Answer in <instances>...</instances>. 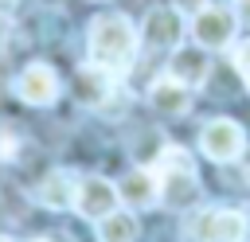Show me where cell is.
Instances as JSON below:
<instances>
[{"instance_id":"17","label":"cell","mask_w":250,"mask_h":242,"mask_svg":"<svg viewBox=\"0 0 250 242\" xmlns=\"http://www.w3.org/2000/svg\"><path fill=\"white\" fill-rule=\"evenodd\" d=\"M203 4H207V0H172V8H180V12H191V16H195Z\"/></svg>"},{"instance_id":"9","label":"cell","mask_w":250,"mask_h":242,"mask_svg":"<svg viewBox=\"0 0 250 242\" xmlns=\"http://www.w3.org/2000/svg\"><path fill=\"white\" fill-rule=\"evenodd\" d=\"M16 94H20V101H27V105H51V101L59 98V74H55L47 62H31V66L20 70Z\"/></svg>"},{"instance_id":"19","label":"cell","mask_w":250,"mask_h":242,"mask_svg":"<svg viewBox=\"0 0 250 242\" xmlns=\"http://www.w3.org/2000/svg\"><path fill=\"white\" fill-rule=\"evenodd\" d=\"M0 242H12V238H4V234H0Z\"/></svg>"},{"instance_id":"12","label":"cell","mask_w":250,"mask_h":242,"mask_svg":"<svg viewBox=\"0 0 250 242\" xmlns=\"http://www.w3.org/2000/svg\"><path fill=\"white\" fill-rule=\"evenodd\" d=\"M148 101H152V109L164 113V117H184V113L191 109V90H188L184 82H176L172 74H164V78L152 82Z\"/></svg>"},{"instance_id":"16","label":"cell","mask_w":250,"mask_h":242,"mask_svg":"<svg viewBox=\"0 0 250 242\" xmlns=\"http://www.w3.org/2000/svg\"><path fill=\"white\" fill-rule=\"evenodd\" d=\"M234 70H238V74H242V78L250 82V39L234 47Z\"/></svg>"},{"instance_id":"14","label":"cell","mask_w":250,"mask_h":242,"mask_svg":"<svg viewBox=\"0 0 250 242\" xmlns=\"http://www.w3.org/2000/svg\"><path fill=\"white\" fill-rule=\"evenodd\" d=\"M141 226H137V215L129 211H109L105 219H98V242H137Z\"/></svg>"},{"instance_id":"6","label":"cell","mask_w":250,"mask_h":242,"mask_svg":"<svg viewBox=\"0 0 250 242\" xmlns=\"http://www.w3.org/2000/svg\"><path fill=\"white\" fill-rule=\"evenodd\" d=\"M117 203H121L117 183H109L105 176H86V180H78V187H74V211H78L82 219H90V222H98V219H105L109 211H117Z\"/></svg>"},{"instance_id":"7","label":"cell","mask_w":250,"mask_h":242,"mask_svg":"<svg viewBox=\"0 0 250 242\" xmlns=\"http://www.w3.org/2000/svg\"><path fill=\"white\" fill-rule=\"evenodd\" d=\"M141 39H145V47H152V51H176L180 39H184V12H180V8H152V12L145 16Z\"/></svg>"},{"instance_id":"8","label":"cell","mask_w":250,"mask_h":242,"mask_svg":"<svg viewBox=\"0 0 250 242\" xmlns=\"http://www.w3.org/2000/svg\"><path fill=\"white\" fill-rule=\"evenodd\" d=\"M70 94H74L78 105L98 109V105H105V98L113 94V74H109L105 66H98V62H86V66L74 70V78H70Z\"/></svg>"},{"instance_id":"4","label":"cell","mask_w":250,"mask_h":242,"mask_svg":"<svg viewBox=\"0 0 250 242\" xmlns=\"http://www.w3.org/2000/svg\"><path fill=\"white\" fill-rule=\"evenodd\" d=\"M199 148H203L207 160H215V164H230V160L242 156V148H246V133H242L238 121H230V117H215V121L203 125V133H199Z\"/></svg>"},{"instance_id":"2","label":"cell","mask_w":250,"mask_h":242,"mask_svg":"<svg viewBox=\"0 0 250 242\" xmlns=\"http://www.w3.org/2000/svg\"><path fill=\"white\" fill-rule=\"evenodd\" d=\"M152 172L160 180V203L168 207H184L195 191H199V180H195V160L176 148V144H164L160 156L152 160Z\"/></svg>"},{"instance_id":"11","label":"cell","mask_w":250,"mask_h":242,"mask_svg":"<svg viewBox=\"0 0 250 242\" xmlns=\"http://www.w3.org/2000/svg\"><path fill=\"white\" fill-rule=\"evenodd\" d=\"M117 195L125 199V207H137V211H148V207H156L160 203V180H156V172L152 168H133L121 183H117Z\"/></svg>"},{"instance_id":"3","label":"cell","mask_w":250,"mask_h":242,"mask_svg":"<svg viewBox=\"0 0 250 242\" xmlns=\"http://www.w3.org/2000/svg\"><path fill=\"white\" fill-rule=\"evenodd\" d=\"M246 230H250V219L234 207H207V211H195L188 222L191 242H242Z\"/></svg>"},{"instance_id":"5","label":"cell","mask_w":250,"mask_h":242,"mask_svg":"<svg viewBox=\"0 0 250 242\" xmlns=\"http://www.w3.org/2000/svg\"><path fill=\"white\" fill-rule=\"evenodd\" d=\"M234 12L230 8H215V4H203L195 16H191V35L203 51H223L230 39H234Z\"/></svg>"},{"instance_id":"1","label":"cell","mask_w":250,"mask_h":242,"mask_svg":"<svg viewBox=\"0 0 250 242\" xmlns=\"http://www.w3.org/2000/svg\"><path fill=\"white\" fill-rule=\"evenodd\" d=\"M86 47H90V62L105 66L109 74H125L137 59V31L125 16L105 12L90 23L86 31Z\"/></svg>"},{"instance_id":"15","label":"cell","mask_w":250,"mask_h":242,"mask_svg":"<svg viewBox=\"0 0 250 242\" xmlns=\"http://www.w3.org/2000/svg\"><path fill=\"white\" fill-rule=\"evenodd\" d=\"M16 152H20V137L4 125V129H0V160H12Z\"/></svg>"},{"instance_id":"20","label":"cell","mask_w":250,"mask_h":242,"mask_svg":"<svg viewBox=\"0 0 250 242\" xmlns=\"http://www.w3.org/2000/svg\"><path fill=\"white\" fill-rule=\"evenodd\" d=\"M35 242H47V238H35Z\"/></svg>"},{"instance_id":"13","label":"cell","mask_w":250,"mask_h":242,"mask_svg":"<svg viewBox=\"0 0 250 242\" xmlns=\"http://www.w3.org/2000/svg\"><path fill=\"white\" fill-rule=\"evenodd\" d=\"M74 187L78 183L70 180V172H47L43 183L35 187V199L51 211H62V207H74Z\"/></svg>"},{"instance_id":"10","label":"cell","mask_w":250,"mask_h":242,"mask_svg":"<svg viewBox=\"0 0 250 242\" xmlns=\"http://www.w3.org/2000/svg\"><path fill=\"white\" fill-rule=\"evenodd\" d=\"M168 74L176 82H184L188 90H199L211 74V59H207L203 47H176L172 59H168Z\"/></svg>"},{"instance_id":"18","label":"cell","mask_w":250,"mask_h":242,"mask_svg":"<svg viewBox=\"0 0 250 242\" xmlns=\"http://www.w3.org/2000/svg\"><path fill=\"white\" fill-rule=\"evenodd\" d=\"M238 16H242V20L250 23V0H238Z\"/></svg>"}]
</instances>
